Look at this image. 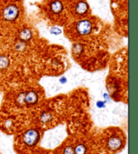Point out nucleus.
Here are the masks:
<instances>
[{
	"label": "nucleus",
	"mask_w": 138,
	"mask_h": 154,
	"mask_svg": "<svg viewBox=\"0 0 138 154\" xmlns=\"http://www.w3.org/2000/svg\"><path fill=\"white\" fill-rule=\"evenodd\" d=\"M20 8L16 4H9L3 8L2 16L3 19L8 22H13L18 18Z\"/></svg>",
	"instance_id": "nucleus-1"
},
{
	"label": "nucleus",
	"mask_w": 138,
	"mask_h": 154,
	"mask_svg": "<svg viewBox=\"0 0 138 154\" xmlns=\"http://www.w3.org/2000/svg\"><path fill=\"white\" fill-rule=\"evenodd\" d=\"M76 30L80 36L89 35L93 31V24L88 20H80L76 24Z\"/></svg>",
	"instance_id": "nucleus-2"
},
{
	"label": "nucleus",
	"mask_w": 138,
	"mask_h": 154,
	"mask_svg": "<svg viewBox=\"0 0 138 154\" xmlns=\"http://www.w3.org/2000/svg\"><path fill=\"white\" fill-rule=\"evenodd\" d=\"M40 134L39 131L35 129H28L23 136V141L24 143L29 147L36 145L39 141Z\"/></svg>",
	"instance_id": "nucleus-3"
},
{
	"label": "nucleus",
	"mask_w": 138,
	"mask_h": 154,
	"mask_svg": "<svg viewBox=\"0 0 138 154\" xmlns=\"http://www.w3.org/2000/svg\"><path fill=\"white\" fill-rule=\"evenodd\" d=\"M89 9H90L89 5L85 0H80L74 5V15L79 17H84L87 15Z\"/></svg>",
	"instance_id": "nucleus-4"
},
{
	"label": "nucleus",
	"mask_w": 138,
	"mask_h": 154,
	"mask_svg": "<svg viewBox=\"0 0 138 154\" xmlns=\"http://www.w3.org/2000/svg\"><path fill=\"white\" fill-rule=\"evenodd\" d=\"M49 8L53 15H60L64 10V6L61 0H52L50 2Z\"/></svg>",
	"instance_id": "nucleus-5"
},
{
	"label": "nucleus",
	"mask_w": 138,
	"mask_h": 154,
	"mask_svg": "<svg viewBox=\"0 0 138 154\" xmlns=\"http://www.w3.org/2000/svg\"><path fill=\"white\" fill-rule=\"evenodd\" d=\"M108 147L111 151H117L119 150L122 145L121 139L118 137H112L108 141Z\"/></svg>",
	"instance_id": "nucleus-6"
},
{
	"label": "nucleus",
	"mask_w": 138,
	"mask_h": 154,
	"mask_svg": "<svg viewBox=\"0 0 138 154\" xmlns=\"http://www.w3.org/2000/svg\"><path fill=\"white\" fill-rule=\"evenodd\" d=\"M39 96L34 91H30L25 94V102L28 104H34L38 102Z\"/></svg>",
	"instance_id": "nucleus-7"
},
{
	"label": "nucleus",
	"mask_w": 138,
	"mask_h": 154,
	"mask_svg": "<svg viewBox=\"0 0 138 154\" xmlns=\"http://www.w3.org/2000/svg\"><path fill=\"white\" fill-rule=\"evenodd\" d=\"M74 149V154H86L87 149L84 144L77 145Z\"/></svg>",
	"instance_id": "nucleus-8"
},
{
	"label": "nucleus",
	"mask_w": 138,
	"mask_h": 154,
	"mask_svg": "<svg viewBox=\"0 0 138 154\" xmlns=\"http://www.w3.org/2000/svg\"><path fill=\"white\" fill-rule=\"evenodd\" d=\"M9 66V59L5 56H0V69H4Z\"/></svg>",
	"instance_id": "nucleus-9"
},
{
	"label": "nucleus",
	"mask_w": 138,
	"mask_h": 154,
	"mask_svg": "<svg viewBox=\"0 0 138 154\" xmlns=\"http://www.w3.org/2000/svg\"><path fill=\"white\" fill-rule=\"evenodd\" d=\"M20 38L22 40L25 41H27L28 40H30L31 38V32L29 30H23L20 33Z\"/></svg>",
	"instance_id": "nucleus-10"
},
{
	"label": "nucleus",
	"mask_w": 138,
	"mask_h": 154,
	"mask_svg": "<svg viewBox=\"0 0 138 154\" xmlns=\"http://www.w3.org/2000/svg\"><path fill=\"white\" fill-rule=\"evenodd\" d=\"M40 119H41V122L46 123V122H49L51 121L52 115L49 112H43L40 117Z\"/></svg>",
	"instance_id": "nucleus-11"
},
{
	"label": "nucleus",
	"mask_w": 138,
	"mask_h": 154,
	"mask_svg": "<svg viewBox=\"0 0 138 154\" xmlns=\"http://www.w3.org/2000/svg\"><path fill=\"white\" fill-rule=\"evenodd\" d=\"M64 154H74V149L71 146H67L64 150Z\"/></svg>",
	"instance_id": "nucleus-12"
},
{
	"label": "nucleus",
	"mask_w": 138,
	"mask_h": 154,
	"mask_svg": "<svg viewBox=\"0 0 138 154\" xmlns=\"http://www.w3.org/2000/svg\"><path fill=\"white\" fill-rule=\"evenodd\" d=\"M96 106L100 108H104L105 106V102H103V101H98L96 102Z\"/></svg>",
	"instance_id": "nucleus-13"
},
{
	"label": "nucleus",
	"mask_w": 138,
	"mask_h": 154,
	"mask_svg": "<svg viewBox=\"0 0 138 154\" xmlns=\"http://www.w3.org/2000/svg\"><path fill=\"white\" fill-rule=\"evenodd\" d=\"M60 82H61V84H65L67 82V79H66L65 77H64V78H62L61 79H60Z\"/></svg>",
	"instance_id": "nucleus-14"
}]
</instances>
